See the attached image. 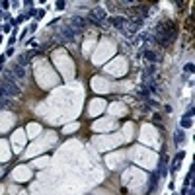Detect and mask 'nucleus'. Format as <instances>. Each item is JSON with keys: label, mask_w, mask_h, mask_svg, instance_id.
I'll list each match as a JSON object with an SVG mask.
<instances>
[{"label": "nucleus", "mask_w": 195, "mask_h": 195, "mask_svg": "<svg viewBox=\"0 0 195 195\" xmlns=\"http://www.w3.org/2000/svg\"><path fill=\"white\" fill-rule=\"evenodd\" d=\"M176 35V27H174V22H162L160 26L156 27V37L162 45H168L170 39Z\"/></svg>", "instance_id": "1"}, {"label": "nucleus", "mask_w": 195, "mask_h": 195, "mask_svg": "<svg viewBox=\"0 0 195 195\" xmlns=\"http://www.w3.org/2000/svg\"><path fill=\"white\" fill-rule=\"evenodd\" d=\"M88 24H96V26H102L105 20H107V14H105V10H102V8H94L90 12V16H88Z\"/></svg>", "instance_id": "2"}, {"label": "nucleus", "mask_w": 195, "mask_h": 195, "mask_svg": "<svg viewBox=\"0 0 195 195\" xmlns=\"http://www.w3.org/2000/svg\"><path fill=\"white\" fill-rule=\"evenodd\" d=\"M58 33H61L63 41H74V39H76V31H74V29H72L68 24H66V26H61Z\"/></svg>", "instance_id": "3"}, {"label": "nucleus", "mask_w": 195, "mask_h": 195, "mask_svg": "<svg viewBox=\"0 0 195 195\" xmlns=\"http://www.w3.org/2000/svg\"><path fill=\"white\" fill-rule=\"evenodd\" d=\"M68 26H70L74 31H76V29H84V27L88 26V20L82 18V16H72V18H70V24H68Z\"/></svg>", "instance_id": "4"}, {"label": "nucleus", "mask_w": 195, "mask_h": 195, "mask_svg": "<svg viewBox=\"0 0 195 195\" xmlns=\"http://www.w3.org/2000/svg\"><path fill=\"white\" fill-rule=\"evenodd\" d=\"M31 58H33V53H22L18 57V66H26V65H29L31 63Z\"/></svg>", "instance_id": "5"}, {"label": "nucleus", "mask_w": 195, "mask_h": 195, "mask_svg": "<svg viewBox=\"0 0 195 195\" xmlns=\"http://www.w3.org/2000/svg\"><path fill=\"white\" fill-rule=\"evenodd\" d=\"M24 74H26L24 66H12V68H10V76L12 78H22Z\"/></svg>", "instance_id": "6"}, {"label": "nucleus", "mask_w": 195, "mask_h": 195, "mask_svg": "<svg viewBox=\"0 0 195 195\" xmlns=\"http://www.w3.org/2000/svg\"><path fill=\"white\" fill-rule=\"evenodd\" d=\"M109 24H111V26H115V27H123L125 18H123V16H117V18H109Z\"/></svg>", "instance_id": "7"}, {"label": "nucleus", "mask_w": 195, "mask_h": 195, "mask_svg": "<svg viewBox=\"0 0 195 195\" xmlns=\"http://www.w3.org/2000/svg\"><path fill=\"white\" fill-rule=\"evenodd\" d=\"M187 127H191V117H189V115H183V119H182V129H187Z\"/></svg>", "instance_id": "8"}, {"label": "nucleus", "mask_w": 195, "mask_h": 195, "mask_svg": "<svg viewBox=\"0 0 195 195\" xmlns=\"http://www.w3.org/2000/svg\"><path fill=\"white\" fill-rule=\"evenodd\" d=\"M144 57L148 58V61H152V63H154V61H158V55H156L154 51H144Z\"/></svg>", "instance_id": "9"}, {"label": "nucleus", "mask_w": 195, "mask_h": 195, "mask_svg": "<svg viewBox=\"0 0 195 195\" xmlns=\"http://www.w3.org/2000/svg\"><path fill=\"white\" fill-rule=\"evenodd\" d=\"M183 139H185V133H183L182 129L178 131V133H176V143L180 144V143H183Z\"/></svg>", "instance_id": "10"}, {"label": "nucleus", "mask_w": 195, "mask_h": 195, "mask_svg": "<svg viewBox=\"0 0 195 195\" xmlns=\"http://www.w3.org/2000/svg\"><path fill=\"white\" fill-rule=\"evenodd\" d=\"M183 70L185 72H193V63H187V65L183 66Z\"/></svg>", "instance_id": "11"}, {"label": "nucleus", "mask_w": 195, "mask_h": 195, "mask_svg": "<svg viewBox=\"0 0 195 195\" xmlns=\"http://www.w3.org/2000/svg\"><path fill=\"white\" fill-rule=\"evenodd\" d=\"M55 6H57V10H63V8H65L66 4H65V2H57V4H55Z\"/></svg>", "instance_id": "12"}, {"label": "nucleus", "mask_w": 195, "mask_h": 195, "mask_svg": "<svg viewBox=\"0 0 195 195\" xmlns=\"http://www.w3.org/2000/svg\"><path fill=\"white\" fill-rule=\"evenodd\" d=\"M10 55H14V47H10V49L6 51V57H10Z\"/></svg>", "instance_id": "13"}]
</instances>
